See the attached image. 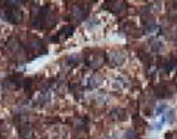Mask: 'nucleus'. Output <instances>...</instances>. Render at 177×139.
<instances>
[{"mask_svg": "<svg viewBox=\"0 0 177 139\" xmlns=\"http://www.w3.org/2000/svg\"><path fill=\"white\" fill-rule=\"evenodd\" d=\"M171 95H173V92H171V89L168 87V84L161 83L155 87V96L160 98V99H167V98H170Z\"/></svg>", "mask_w": 177, "mask_h": 139, "instance_id": "obj_2", "label": "nucleus"}, {"mask_svg": "<svg viewBox=\"0 0 177 139\" xmlns=\"http://www.w3.org/2000/svg\"><path fill=\"white\" fill-rule=\"evenodd\" d=\"M6 18H7V21L9 22H13V24H19L22 22V12L18 9V7H9L7 11H6Z\"/></svg>", "mask_w": 177, "mask_h": 139, "instance_id": "obj_1", "label": "nucleus"}, {"mask_svg": "<svg viewBox=\"0 0 177 139\" xmlns=\"http://www.w3.org/2000/svg\"><path fill=\"white\" fill-rule=\"evenodd\" d=\"M72 30H74L72 25H66V27H64L61 31H59V34H58V39H64V37L66 39L68 36H71L72 34Z\"/></svg>", "mask_w": 177, "mask_h": 139, "instance_id": "obj_5", "label": "nucleus"}, {"mask_svg": "<svg viewBox=\"0 0 177 139\" xmlns=\"http://www.w3.org/2000/svg\"><path fill=\"white\" fill-rule=\"evenodd\" d=\"M165 111V105H161V107H158V108H156V112H158V114H162V112Z\"/></svg>", "mask_w": 177, "mask_h": 139, "instance_id": "obj_12", "label": "nucleus"}, {"mask_svg": "<svg viewBox=\"0 0 177 139\" xmlns=\"http://www.w3.org/2000/svg\"><path fill=\"white\" fill-rule=\"evenodd\" d=\"M109 61L112 65H121V64H124V61H126V56H124V53H121V52L114 50L109 55Z\"/></svg>", "mask_w": 177, "mask_h": 139, "instance_id": "obj_3", "label": "nucleus"}, {"mask_svg": "<svg viewBox=\"0 0 177 139\" xmlns=\"http://www.w3.org/2000/svg\"><path fill=\"white\" fill-rule=\"evenodd\" d=\"M49 92H41V95H40L39 98V102H41V105H44V102H47L49 101Z\"/></svg>", "mask_w": 177, "mask_h": 139, "instance_id": "obj_9", "label": "nucleus"}, {"mask_svg": "<svg viewBox=\"0 0 177 139\" xmlns=\"http://www.w3.org/2000/svg\"><path fill=\"white\" fill-rule=\"evenodd\" d=\"M78 61H80L78 55H71L68 58V62H71V64H78Z\"/></svg>", "mask_w": 177, "mask_h": 139, "instance_id": "obj_11", "label": "nucleus"}, {"mask_svg": "<svg viewBox=\"0 0 177 139\" xmlns=\"http://www.w3.org/2000/svg\"><path fill=\"white\" fill-rule=\"evenodd\" d=\"M126 138L127 139H136V132H134L133 129H128L127 132H126Z\"/></svg>", "mask_w": 177, "mask_h": 139, "instance_id": "obj_10", "label": "nucleus"}, {"mask_svg": "<svg viewBox=\"0 0 177 139\" xmlns=\"http://www.w3.org/2000/svg\"><path fill=\"white\" fill-rule=\"evenodd\" d=\"M2 126H3V123L0 122V138H2V135H3V127H2Z\"/></svg>", "mask_w": 177, "mask_h": 139, "instance_id": "obj_13", "label": "nucleus"}, {"mask_svg": "<svg viewBox=\"0 0 177 139\" xmlns=\"http://www.w3.org/2000/svg\"><path fill=\"white\" fill-rule=\"evenodd\" d=\"M151 49L154 50V52H160V50L164 49V45H162V42H160V40H152Z\"/></svg>", "mask_w": 177, "mask_h": 139, "instance_id": "obj_6", "label": "nucleus"}, {"mask_svg": "<svg viewBox=\"0 0 177 139\" xmlns=\"http://www.w3.org/2000/svg\"><path fill=\"white\" fill-rule=\"evenodd\" d=\"M100 55H102V53H100ZM100 55H92V56H88V58H87L88 67L99 68L100 65L103 64V56H100Z\"/></svg>", "mask_w": 177, "mask_h": 139, "instance_id": "obj_4", "label": "nucleus"}, {"mask_svg": "<svg viewBox=\"0 0 177 139\" xmlns=\"http://www.w3.org/2000/svg\"><path fill=\"white\" fill-rule=\"evenodd\" d=\"M165 118H167V122L170 123V124H171V123H174V120H176V111H174V110H168V111H167V114H165Z\"/></svg>", "mask_w": 177, "mask_h": 139, "instance_id": "obj_8", "label": "nucleus"}, {"mask_svg": "<svg viewBox=\"0 0 177 139\" xmlns=\"http://www.w3.org/2000/svg\"><path fill=\"white\" fill-rule=\"evenodd\" d=\"M31 132V127L28 126V124H22L19 126V135H21L22 138H27V135Z\"/></svg>", "mask_w": 177, "mask_h": 139, "instance_id": "obj_7", "label": "nucleus"}]
</instances>
